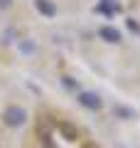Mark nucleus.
Masks as SVG:
<instances>
[{"label":"nucleus","instance_id":"1","mask_svg":"<svg viewBox=\"0 0 140 148\" xmlns=\"http://www.w3.org/2000/svg\"><path fill=\"white\" fill-rule=\"evenodd\" d=\"M35 141H37V146H39V148H62V146H59V141H57V126H54L47 116H42L39 121H37ZM79 148H99V146H93V143L88 141V143H79Z\"/></svg>","mask_w":140,"mask_h":148},{"label":"nucleus","instance_id":"2","mask_svg":"<svg viewBox=\"0 0 140 148\" xmlns=\"http://www.w3.org/2000/svg\"><path fill=\"white\" fill-rule=\"evenodd\" d=\"M35 5L44 17H54V12H57V8H54L52 0H35Z\"/></svg>","mask_w":140,"mask_h":148},{"label":"nucleus","instance_id":"3","mask_svg":"<svg viewBox=\"0 0 140 148\" xmlns=\"http://www.w3.org/2000/svg\"><path fill=\"white\" fill-rule=\"evenodd\" d=\"M103 40H108V42H118L120 40V35H118V30H113V27H101V32H99Z\"/></svg>","mask_w":140,"mask_h":148},{"label":"nucleus","instance_id":"4","mask_svg":"<svg viewBox=\"0 0 140 148\" xmlns=\"http://www.w3.org/2000/svg\"><path fill=\"white\" fill-rule=\"evenodd\" d=\"M10 3H12V0H0V8H7Z\"/></svg>","mask_w":140,"mask_h":148}]
</instances>
